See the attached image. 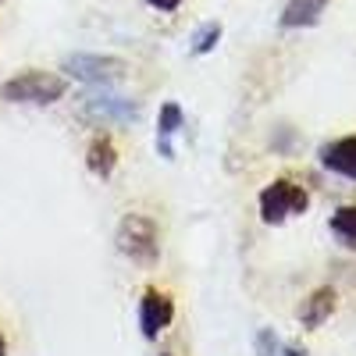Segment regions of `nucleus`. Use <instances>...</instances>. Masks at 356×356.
<instances>
[{
    "label": "nucleus",
    "instance_id": "nucleus-15",
    "mask_svg": "<svg viewBox=\"0 0 356 356\" xmlns=\"http://www.w3.org/2000/svg\"><path fill=\"white\" fill-rule=\"evenodd\" d=\"M146 4L157 8V11H175L178 4H182V0H146Z\"/></svg>",
    "mask_w": 356,
    "mask_h": 356
},
{
    "label": "nucleus",
    "instance_id": "nucleus-13",
    "mask_svg": "<svg viewBox=\"0 0 356 356\" xmlns=\"http://www.w3.org/2000/svg\"><path fill=\"white\" fill-rule=\"evenodd\" d=\"M328 228L342 239V246L356 250V207H339V211L332 214V221H328Z\"/></svg>",
    "mask_w": 356,
    "mask_h": 356
},
{
    "label": "nucleus",
    "instance_id": "nucleus-10",
    "mask_svg": "<svg viewBox=\"0 0 356 356\" xmlns=\"http://www.w3.org/2000/svg\"><path fill=\"white\" fill-rule=\"evenodd\" d=\"M86 168L93 171L97 178H111V175H114V168H118V150H114V143H111L107 136H97L93 143H89Z\"/></svg>",
    "mask_w": 356,
    "mask_h": 356
},
{
    "label": "nucleus",
    "instance_id": "nucleus-16",
    "mask_svg": "<svg viewBox=\"0 0 356 356\" xmlns=\"http://www.w3.org/2000/svg\"><path fill=\"white\" fill-rule=\"evenodd\" d=\"M0 356H8V342H4V335H0Z\"/></svg>",
    "mask_w": 356,
    "mask_h": 356
},
{
    "label": "nucleus",
    "instance_id": "nucleus-9",
    "mask_svg": "<svg viewBox=\"0 0 356 356\" xmlns=\"http://www.w3.org/2000/svg\"><path fill=\"white\" fill-rule=\"evenodd\" d=\"M328 0H289L282 11V29H310L321 22Z\"/></svg>",
    "mask_w": 356,
    "mask_h": 356
},
{
    "label": "nucleus",
    "instance_id": "nucleus-4",
    "mask_svg": "<svg viewBox=\"0 0 356 356\" xmlns=\"http://www.w3.org/2000/svg\"><path fill=\"white\" fill-rule=\"evenodd\" d=\"M260 221L264 225H285L289 218L296 214H303L307 207H310V196L303 186H296L289 182V178H278V182L271 186H264L260 189Z\"/></svg>",
    "mask_w": 356,
    "mask_h": 356
},
{
    "label": "nucleus",
    "instance_id": "nucleus-17",
    "mask_svg": "<svg viewBox=\"0 0 356 356\" xmlns=\"http://www.w3.org/2000/svg\"><path fill=\"white\" fill-rule=\"evenodd\" d=\"M161 356H171V353H161Z\"/></svg>",
    "mask_w": 356,
    "mask_h": 356
},
{
    "label": "nucleus",
    "instance_id": "nucleus-1",
    "mask_svg": "<svg viewBox=\"0 0 356 356\" xmlns=\"http://www.w3.org/2000/svg\"><path fill=\"white\" fill-rule=\"evenodd\" d=\"M118 250H122L132 264L143 267H154L161 257V232L157 221L146 218V214H125L122 225H118Z\"/></svg>",
    "mask_w": 356,
    "mask_h": 356
},
{
    "label": "nucleus",
    "instance_id": "nucleus-6",
    "mask_svg": "<svg viewBox=\"0 0 356 356\" xmlns=\"http://www.w3.org/2000/svg\"><path fill=\"white\" fill-rule=\"evenodd\" d=\"M175 321V303L171 296L161 292V289H146L143 300H139V328H143V339H161V332Z\"/></svg>",
    "mask_w": 356,
    "mask_h": 356
},
{
    "label": "nucleus",
    "instance_id": "nucleus-5",
    "mask_svg": "<svg viewBox=\"0 0 356 356\" xmlns=\"http://www.w3.org/2000/svg\"><path fill=\"white\" fill-rule=\"evenodd\" d=\"M65 72L86 86H114L129 75V65L122 57H107V54H72L65 57Z\"/></svg>",
    "mask_w": 356,
    "mask_h": 356
},
{
    "label": "nucleus",
    "instance_id": "nucleus-12",
    "mask_svg": "<svg viewBox=\"0 0 356 356\" xmlns=\"http://www.w3.org/2000/svg\"><path fill=\"white\" fill-rule=\"evenodd\" d=\"M253 349H257V356H307L296 342H285V339H282L278 332H271V328H260V332H257Z\"/></svg>",
    "mask_w": 356,
    "mask_h": 356
},
{
    "label": "nucleus",
    "instance_id": "nucleus-3",
    "mask_svg": "<svg viewBox=\"0 0 356 356\" xmlns=\"http://www.w3.org/2000/svg\"><path fill=\"white\" fill-rule=\"evenodd\" d=\"M82 118L93 125H132L139 118V104L114 93L111 86H93L82 97Z\"/></svg>",
    "mask_w": 356,
    "mask_h": 356
},
{
    "label": "nucleus",
    "instance_id": "nucleus-7",
    "mask_svg": "<svg viewBox=\"0 0 356 356\" xmlns=\"http://www.w3.org/2000/svg\"><path fill=\"white\" fill-rule=\"evenodd\" d=\"M321 164L328 168V171H335V175L353 178V182H356V136L324 143L321 146Z\"/></svg>",
    "mask_w": 356,
    "mask_h": 356
},
{
    "label": "nucleus",
    "instance_id": "nucleus-11",
    "mask_svg": "<svg viewBox=\"0 0 356 356\" xmlns=\"http://www.w3.org/2000/svg\"><path fill=\"white\" fill-rule=\"evenodd\" d=\"M182 129V107H178L175 100H168L164 107H161V118H157V150H161V157H175V146H171V139H175V132Z\"/></svg>",
    "mask_w": 356,
    "mask_h": 356
},
{
    "label": "nucleus",
    "instance_id": "nucleus-2",
    "mask_svg": "<svg viewBox=\"0 0 356 356\" xmlns=\"http://www.w3.org/2000/svg\"><path fill=\"white\" fill-rule=\"evenodd\" d=\"M65 89H68V82L54 72H22L0 86V97L8 104H40L43 107V104L61 100Z\"/></svg>",
    "mask_w": 356,
    "mask_h": 356
},
{
    "label": "nucleus",
    "instance_id": "nucleus-8",
    "mask_svg": "<svg viewBox=\"0 0 356 356\" xmlns=\"http://www.w3.org/2000/svg\"><path fill=\"white\" fill-rule=\"evenodd\" d=\"M335 300H339L335 289H328V285L317 289V292L310 296V300H303V307H300V324H303L307 332L321 328V324L335 314Z\"/></svg>",
    "mask_w": 356,
    "mask_h": 356
},
{
    "label": "nucleus",
    "instance_id": "nucleus-14",
    "mask_svg": "<svg viewBox=\"0 0 356 356\" xmlns=\"http://www.w3.org/2000/svg\"><path fill=\"white\" fill-rule=\"evenodd\" d=\"M218 43H221V25L218 22H207V25L196 29V36L189 40V54H196V57L200 54H211Z\"/></svg>",
    "mask_w": 356,
    "mask_h": 356
}]
</instances>
